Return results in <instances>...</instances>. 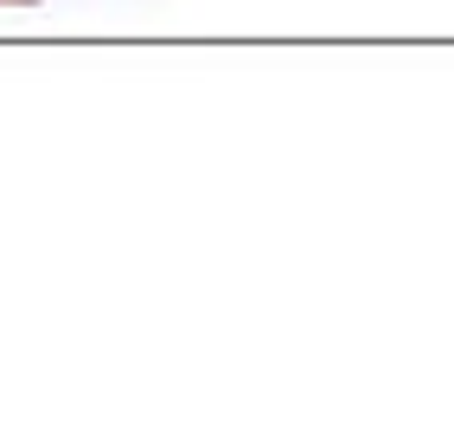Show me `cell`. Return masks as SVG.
Masks as SVG:
<instances>
[{"mask_svg":"<svg viewBox=\"0 0 454 448\" xmlns=\"http://www.w3.org/2000/svg\"><path fill=\"white\" fill-rule=\"evenodd\" d=\"M7 7H26V0H7Z\"/></svg>","mask_w":454,"mask_h":448,"instance_id":"1","label":"cell"}]
</instances>
